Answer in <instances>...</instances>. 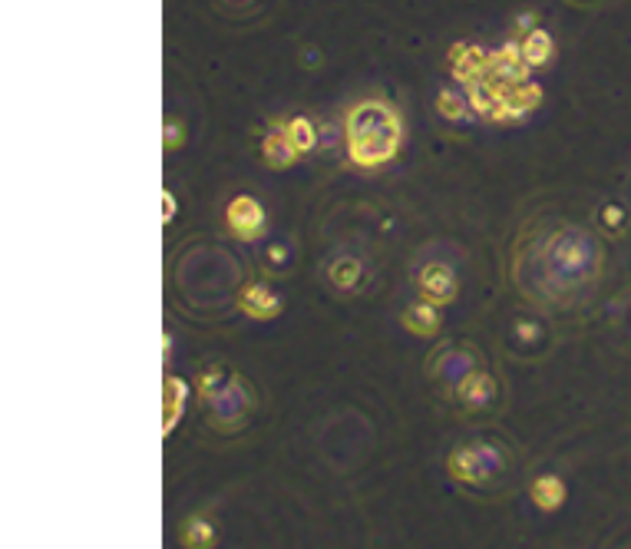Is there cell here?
<instances>
[{"label": "cell", "mask_w": 631, "mask_h": 549, "mask_svg": "<svg viewBox=\"0 0 631 549\" xmlns=\"http://www.w3.org/2000/svg\"><path fill=\"white\" fill-rule=\"evenodd\" d=\"M562 497H565V490H562V483L556 477H539L536 487H532V500H536L539 507L549 510V513L559 507Z\"/></svg>", "instance_id": "6da1fadb"}, {"label": "cell", "mask_w": 631, "mask_h": 549, "mask_svg": "<svg viewBox=\"0 0 631 549\" xmlns=\"http://www.w3.org/2000/svg\"><path fill=\"white\" fill-rule=\"evenodd\" d=\"M182 543H186L189 549H212L215 546V530L202 520V516H195V520H189L186 533H182Z\"/></svg>", "instance_id": "7a4b0ae2"}]
</instances>
